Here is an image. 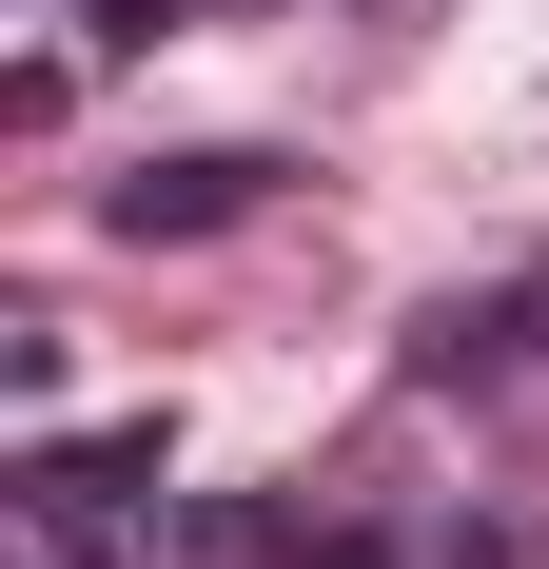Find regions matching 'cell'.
I'll return each instance as SVG.
<instances>
[{"instance_id":"obj_1","label":"cell","mask_w":549,"mask_h":569,"mask_svg":"<svg viewBox=\"0 0 549 569\" xmlns=\"http://www.w3.org/2000/svg\"><path fill=\"white\" fill-rule=\"evenodd\" d=\"M256 197H274V158H256V138H197V158L99 177V236H138V256H158V236H236Z\"/></svg>"},{"instance_id":"obj_2","label":"cell","mask_w":549,"mask_h":569,"mask_svg":"<svg viewBox=\"0 0 549 569\" xmlns=\"http://www.w3.org/2000/svg\"><path fill=\"white\" fill-rule=\"evenodd\" d=\"M158 471H177V432H158V412H118V432H59V452L20 471V491H40V530H79V550H99V530L138 511V491H158Z\"/></svg>"},{"instance_id":"obj_3","label":"cell","mask_w":549,"mask_h":569,"mask_svg":"<svg viewBox=\"0 0 549 569\" xmlns=\"http://www.w3.org/2000/svg\"><path fill=\"white\" fill-rule=\"evenodd\" d=\"M99 40H177V0H99Z\"/></svg>"},{"instance_id":"obj_4","label":"cell","mask_w":549,"mask_h":569,"mask_svg":"<svg viewBox=\"0 0 549 569\" xmlns=\"http://www.w3.org/2000/svg\"><path fill=\"white\" fill-rule=\"evenodd\" d=\"M315 569H392V530H315Z\"/></svg>"},{"instance_id":"obj_5","label":"cell","mask_w":549,"mask_h":569,"mask_svg":"<svg viewBox=\"0 0 549 569\" xmlns=\"http://www.w3.org/2000/svg\"><path fill=\"white\" fill-rule=\"evenodd\" d=\"M40 569H99V550H79V530H40Z\"/></svg>"}]
</instances>
